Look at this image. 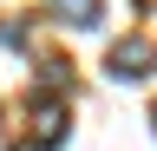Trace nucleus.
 <instances>
[{"instance_id":"f257e3e1","label":"nucleus","mask_w":157,"mask_h":151,"mask_svg":"<svg viewBox=\"0 0 157 151\" xmlns=\"http://www.w3.org/2000/svg\"><path fill=\"white\" fill-rule=\"evenodd\" d=\"M151 66H157V46L144 40V33H131V40H118V46H111V59H105V72H111L118 85H131V79H144Z\"/></svg>"},{"instance_id":"f03ea898","label":"nucleus","mask_w":157,"mask_h":151,"mask_svg":"<svg viewBox=\"0 0 157 151\" xmlns=\"http://www.w3.org/2000/svg\"><path fill=\"white\" fill-rule=\"evenodd\" d=\"M66 105H59V99H39L33 105V138H26V151H59V145H66Z\"/></svg>"},{"instance_id":"7ed1b4c3","label":"nucleus","mask_w":157,"mask_h":151,"mask_svg":"<svg viewBox=\"0 0 157 151\" xmlns=\"http://www.w3.org/2000/svg\"><path fill=\"white\" fill-rule=\"evenodd\" d=\"M59 26H98V0H52Z\"/></svg>"},{"instance_id":"20e7f679","label":"nucleus","mask_w":157,"mask_h":151,"mask_svg":"<svg viewBox=\"0 0 157 151\" xmlns=\"http://www.w3.org/2000/svg\"><path fill=\"white\" fill-rule=\"evenodd\" d=\"M39 85H46V92L72 85V66H66V59H46V66H39Z\"/></svg>"},{"instance_id":"39448f33","label":"nucleus","mask_w":157,"mask_h":151,"mask_svg":"<svg viewBox=\"0 0 157 151\" xmlns=\"http://www.w3.org/2000/svg\"><path fill=\"white\" fill-rule=\"evenodd\" d=\"M151 131H157V112H151Z\"/></svg>"}]
</instances>
